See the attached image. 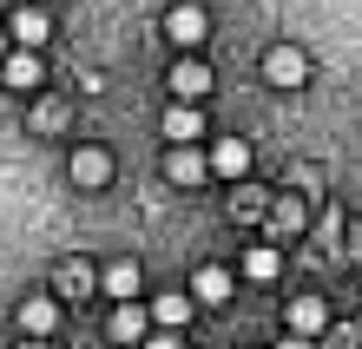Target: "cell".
Masks as SVG:
<instances>
[{
    "instance_id": "1",
    "label": "cell",
    "mask_w": 362,
    "mask_h": 349,
    "mask_svg": "<svg viewBox=\"0 0 362 349\" xmlns=\"http://www.w3.org/2000/svg\"><path fill=\"white\" fill-rule=\"evenodd\" d=\"M165 40H172L178 53H198L204 40H211V13L198 7V0H178V7L165 13Z\"/></svg>"
},
{
    "instance_id": "2",
    "label": "cell",
    "mask_w": 362,
    "mask_h": 349,
    "mask_svg": "<svg viewBox=\"0 0 362 349\" xmlns=\"http://www.w3.org/2000/svg\"><path fill=\"white\" fill-rule=\"evenodd\" d=\"M0 79H7L13 93H40V86H47V67H40V47H7V59H0Z\"/></svg>"
},
{
    "instance_id": "3",
    "label": "cell",
    "mask_w": 362,
    "mask_h": 349,
    "mask_svg": "<svg viewBox=\"0 0 362 349\" xmlns=\"http://www.w3.org/2000/svg\"><path fill=\"white\" fill-rule=\"evenodd\" d=\"M66 171H73V185H79V191H105V185H112V151L79 145L73 159H66Z\"/></svg>"
},
{
    "instance_id": "4",
    "label": "cell",
    "mask_w": 362,
    "mask_h": 349,
    "mask_svg": "<svg viewBox=\"0 0 362 349\" xmlns=\"http://www.w3.org/2000/svg\"><path fill=\"white\" fill-rule=\"evenodd\" d=\"M264 79L276 86V93H296V86L310 79V59L296 53V47H270V53H264Z\"/></svg>"
},
{
    "instance_id": "5",
    "label": "cell",
    "mask_w": 362,
    "mask_h": 349,
    "mask_svg": "<svg viewBox=\"0 0 362 349\" xmlns=\"http://www.w3.org/2000/svg\"><path fill=\"white\" fill-rule=\"evenodd\" d=\"M165 86H172V99H191V105H198L211 93V67H204L198 53H178V67L165 73Z\"/></svg>"
},
{
    "instance_id": "6",
    "label": "cell",
    "mask_w": 362,
    "mask_h": 349,
    "mask_svg": "<svg viewBox=\"0 0 362 349\" xmlns=\"http://www.w3.org/2000/svg\"><path fill=\"white\" fill-rule=\"evenodd\" d=\"M145 330H152V310H145L139 297L112 303V316H105V336H112V343H132V349H139V336H145Z\"/></svg>"
},
{
    "instance_id": "7",
    "label": "cell",
    "mask_w": 362,
    "mask_h": 349,
    "mask_svg": "<svg viewBox=\"0 0 362 349\" xmlns=\"http://www.w3.org/2000/svg\"><path fill=\"white\" fill-rule=\"evenodd\" d=\"M47 33H53L47 7H13L7 13V40H13V47H47Z\"/></svg>"
},
{
    "instance_id": "8",
    "label": "cell",
    "mask_w": 362,
    "mask_h": 349,
    "mask_svg": "<svg viewBox=\"0 0 362 349\" xmlns=\"http://www.w3.org/2000/svg\"><path fill=\"white\" fill-rule=\"evenodd\" d=\"M13 323H20V336H53L59 330V297H27L13 310Z\"/></svg>"
},
{
    "instance_id": "9",
    "label": "cell",
    "mask_w": 362,
    "mask_h": 349,
    "mask_svg": "<svg viewBox=\"0 0 362 349\" xmlns=\"http://www.w3.org/2000/svg\"><path fill=\"white\" fill-rule=\"evenodd\" d=\"M284 316H290L296 336H323V330H329V303H323V297H290Z\"/></svg>"
},
{
    "instance_id": "10",
    "label": "cell",
    "mask_w": 362,
    "mask_h": 349,
    "mask_svg": "<svg viewBox=\"0 0 362 349\" xmlns=\"http://www.w3.org/2000/svg\"><path fill=\"white\" fill-rule=\"evenodd\" d=\"M204 171H211L204 151H191V145H172V151H165V178H172V185H198Z\"/></svg>"
},
{
    "instance_id": "11",
    "label": "cell",
    "mask_w": 362,
    "mask_h": 349,
    "mask_svg": "<svg viewBox=\"0 0 362 349\" xmlns=\"http://www.w3.org/2000/svg\"><path fill=\"white\" fill-rule=\"evenodd\" d=\"M165 139H172V145H191V139H204V113H198L191 99H178L172 113H165Z\"/></svg>"
},
{
    "instance_id": "12",
    "label": "cell",
    "mask_w": 362,
    "mask_h": 349,
    "mask_svg": "<svg viewBox=\"0 0 362 349\" xmlns=\"http://www.w3.org/2000/svg\"><path fill=\"white\" fill-rule=\"evenodd\" d=\"M211 171H218V178H244L250 171V145L244 139H218L211 145Z\"/></svg>"
},
{
    "instance_id": "13",
    "label": "cell",
    "mask_w": 362,
    "mask_h": 349,
    "mask_svg": "<svg viewBox=\"0 0 362 349\" xmlns=\"http://www.w3.org/2000/svg\"><path fill=\"white\" fill-rule=\"evenodd\" d=\"M191 297H198V303H230V270L224 264H204L198 277H191Z\"/></svg>"
},
{
    "instance_id": "14",
    "label": "cell",
    "mask_w": 362,
    "mask_h": 349,
    "mask_svg": "<svg viewBox=\"0 0 362 349\" xmlns=\"http://www.w3.org/2000/svg\"><path fill=\"white\" fill-rule=\"evenodd\" d=\"M152 323H158V330H185V323H191V297L185 290H165L152 303Z\"/></svg>"
},
{
    "instance_id": "15",
    "label": "cell",
    "mask_w": 362,
    "mask_h": 349,
    "mask_svg": "<svg viewBox=\"0 0 362 349\" xmlns=\"http://www.w3.org/2000/svg\"><path fill=\"white\" fill-rule=\"evenodd\" d=\"M99 290L112 297V303H125V297H139V264H132V257H125V264H112V270L99 277Z\"/></svg>"
},
{
    "instance_id": "16",
    "label": "cell",
    "mask_w": 362,
    "mask_h": 349,
    "mask_svg": "<svg viewBox=\"0 0 362 349\" xmlns=\"http://www.w3.org/2000/svg\"><path fill=\"white\" fill-rule=\"evenodd\" d=\"M276 270H284V257H276V244H250V251H244V277H250V283H270Z\"/></svg>"
},
{
    "instance_id": "17",
    "label": "cell",
    "mask_w": 362,
    "mask_h": 349,
    "mask_svg": "<svg viewBox=\"0 0 362 349\" xmlns=\"http://www.w3.org/2000/svg\"><path fill=\"white\" fill-rule=\"evenodd\" d=\"M53 290H59V297H86V290H93V270L79 264V257H66V264L53 270Z\"/></svg>"
},
{
    "instance_id": "18",
    "label": "cell",
    "mask_w": 362,
    "mask_h": 349,
    "mask_svg": "<svg viewBox=\"0 0 362 349\" xmlns=\"http://www.w3.org/2000/svg\"><path fill=\"white\" fill-rule=\"evenodd\" d=\"M310 224V211H303V198H276L270 205V231H284V237H296Z\"/></svg>"
},
{
    "instance_id": "19",
    "label": "cell",
    "mask_w": 362,
    "mask_h": 349,
    "mask_svg": "<svg viewBox=\"0 0 362 349\" xmlns=\"http://www.w3.org/2000/svg\"><path fill=\"white\" fill-rule=\"evenodd\" d=\"M139 349H185V336H178V330H158V323H152V330L139 336Z\"/></svg>"
},
{
    "instance_id": "20",
    "label": "cell",
    "mask_w": 362,
    "mask_h": 349,
    "mask_svg": "<svg viewBox=\"0 0 362 349\" xmlns=\"http://www.w3.org/2000/svg\"><path fill=\"white\" fill-rule=\"evenodd\" d=\"M284 349H316V336H296V330H290V336H284Z\"/></svg>"
},
{
    "instance_id": "21",
    "label": "cell",
    "mask_w": 362,
    "mask_h": 349,
    "mask_svg": "<svg viewBox=\"0 0 362 349\" xmlns=\"http://www.w3.org/2000/svg\"><path fill=\"white\" fill-rule=\"evenodd\" d=\"M20 349H47V336H27V343H20Z\"/></svg>"
},
{
    "instance_id": "22",
    "label": "cell",
    "mask_w": 362,
    "mask_h": 349,
    "mask_svg": "<svg viewBox=\"0 0 362 349\" xmlns=\"http://www.w3.org/2000/svg\"><path fill=\"white\" fill-rule=\"evenodd\" d=\"M7 47H13V40H7V27H0V59H7Z\"/></svg>"
}]
</instances>
